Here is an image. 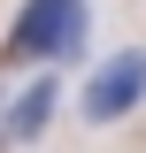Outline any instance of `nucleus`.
<instances>
[{"instance_id": "f257e3e1", "label": "nucleus", "mask_w": 146, "mask_h": 153, "mask_svg": "<svg viewBox=\"0 0 146 153\" xmlns=\"http://www.w3.org/2000/svg\"><path fill=\"white\" fill-rule=\"evenodd\" d=\"M77 46H85V0H23L16 31H8L16 61H69Z\"/></svg>"}, {"instance_id": "f03ea898", "label": "nucleus", "mask_w": 146, "mask_h": 153, "mask_svg": "<svg viewBox=\"0 0 146 153\" xmlns=\"http://www.w3.org/2000/svg\"><path fill=\"white\" fill-rule=\"evenodd\" d=\"M146 100V46H123V54H108L100 69H92V84H85V123H123L131 107Z\"/></svg>"}, {"instance_id": "7ed1b4c3", "label": "nucleus", "mask_w": 146, "mask_h": 153, "mask_svg": "<svg viewBox=\"0 0 146 153\" xmlns=\"http://www.w3.org/2000/svg\"><path fill=\"white\" fill-rule=\"evenodd\" d=\"M54 100H62V84H54V76H38L31 92H16V107H8V138H16V146H31V138L54 123Z\"/></svg>"}]
</instances>
